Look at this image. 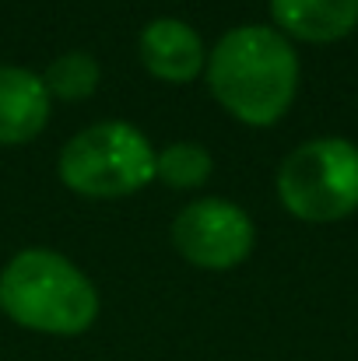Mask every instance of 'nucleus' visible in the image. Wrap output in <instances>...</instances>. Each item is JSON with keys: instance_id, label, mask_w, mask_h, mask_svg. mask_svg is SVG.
Instances as JSON below:
<instances>
[{"instance_id": "f257e3e1", "label": "nucleus", "mask_w": 358, "mask_h": 361, "mask_svg": "<svg viewBox=\"0 0 358 361\" xmlns=\"http://www.w3.org/2000/svg\"><path fill=\"white\" fill-rule=\"evenodd\" d=\"M215 99L249 126L278 123L299 88V56L292 42L267 25L232 28L208 60Z\"/></svg>"}, {"instance_id": "f03ea898", "label": "nucleus", "mask_w": 358, "mask_h": 361, "mask_svg": "<svg viewBox=\"0 0 358 361\" xmlns=\"http://www.w3.org/2000/svg\"><path fill=\"white\" fill-rule=\"evenodd\" d=\"M0 309L25 330L74 337L95 323L99 295L67 256L25 249L0 274Z\"/></svg>"}, {"instance_id": "7ed1b4c3", "label": "nucleus", "mask_w": 358, "mask_h": 361, "mask_svg": "<svg viewBox=\"0 0 358 361\" xmlns=\"http://www.w3.org/2000/svg\"><path fill=\"white\" fill-rule=\"evenodd\" d=\"M60 179L81 197H126L155 179V151L130 123H95L60 151Z\"/></svg>"}, {"instance_id": "20e7f679", "label": "nucleus", "mask_w": 358, "mask_h": 361, "mask_svg": "<svg viewBox=\"0 0 358 361\" xmlns=\"http://www.w3.org/2000/svg\"><path fill=\"white\" fill-rule=\"evenodd\" d=\"M281 204L302 221H341L358 207V147L320 137L295 147L278 169Z\"/></svg>"}, {"instance_id": "39448f33", "label": "nucleus", "mask_w": 358, "mask_h": 361, "mask_svg": "<svg viewBox=\"0 0 358 361\" xmlns=\"http://www.w3.org/2000/svg\"><path fill=\"white\" fill-rule=\"evenodd\" d=\"M253 239L256 235H253L249 214L218 197L190 204L172 225V242L183 252V259L204 270L239 267L249 256Z\"/></svg>"}, {"instance_id": "423d86ee", "label": "nucleus", "mask_w": 358, "mask_h": 361, "mask_svg": "<svg viewBox=\"0 0 358 361\" xmlns=\"http://www.w3.org/2000/svg\"><path fill=\"white\" fill-rule=\"evenodd\" d=\"M49 120V92L25 67H0V144H25Z\"/></svg>"}, {"instance_id": "0eeeda50", "label": "nucleus", "mask_w": 358, "mask_h": 361, "mask_svg": "<svg viewBox=\"0 0 358 361\" xmlns=\"http://www.w3.org/2000/svg\"><path fill=\"white\" fill-rule=\"evenodd\" d=\"M141 60L162 81H190L204 67V46L186 21L158 18L141 32Z\"/></svg>"}, {"instance_id": "6e6552de", "label": "nucleus", "mask_w": 358, "mask_h": 361, "mask_svg": "<svg viewBox=\"0 0 358 361\" xmlns=\"http://www.w3.org/2000/svg\"><path fill=\"white\" fill-rule=\"evenodd\" d=\"M274 21L306 42H338L358 25V0H270Z\"/></svg>"}, {"instance_id": "1a4fd4ad", "label": "nucleus", "mask_w": 358, "mask_h": 361, "mask_svg": "<svg viewBox=\"0 0 358 361\" xmlns=\"http://www.w3.org/2000/svg\"><path fill=\"white\" fill-rule=\"evenodd\" d=\"M42 85H46L49 99H64V102L88 99L99 88V63L88 53H64L46 67Z\"/></svg>"}, {"instance_id": "9d476101", "label": "nucleus", "mask_w": 358, "mask_h": 361, "mask_svg": "<svg viewBox=\"0 0 358 361\" xmlns=\"http://www.w3.org/2000/svg\"><path fill=\"white\" fill-rule=\"evenodd\" d=\"M208 176H211V154L201 144L179 140V144H169L162 154H155V179H162L172 190L201 186Z\"/></svg>"}]
</instances>
